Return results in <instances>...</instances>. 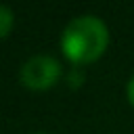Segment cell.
I'll list each match as a JSON object with an SVG mask.
<instances>
[{
  "label": "cell",
  "mask_w": 134,
  "mask_h": 134,
  "mask_svg": "<svg viewBox=\"0 0 134 134\" xmlns=\"http://www.w3.org/2000/svg\"><path fill=\"white\" fill-rule=\"evenodd\" d=\"M109 42L107 25L94 15H82L71 19L61 36V48L65 57L73 63L96 61Z\"/></svg>",
  "instance_id": "6da1fadb"
},
{
  "label": "cell",
  "mask_w": 134,
  "mask_h": 134,
  "mask_svg": "<svg viewBox=\"0 0 134 134\" xmlns=\"http://www.w3.org/2000/svg\"><path fill=\"white\" fill-rule=\"evenodd\" d=\"M61 77V63L48 54H36L21 67V82L31 90H46Z\"/></svg>",
  "instance_id": "7a4b0ae2"
},
{
  "label": "cell",
  "mask_w": 134,
  "mask_h": 134,
  "mask_svg": "<svg viewBox=\"0 0 134 134\" xmlns=\"http://www.w3.org/2000/svg\"><path fill=\"white\" fill-rule=\"evenodd\" d=\"M13 23H15V15L8 6L0 4V38H4L10 29H13Z\"/></svg>",
  "instance_id": "3957f363"
},
{
  "label": "cell",
  "mask_w": 134,
  "mask_h": 134,
  "mask_svg": "<svg viewBox=\"0 0 134 134\" xmlns=\"http://www.w3.org/2000/svg\"><path fill=\"white\" fill-rule=\"evenodd\" d=\"M128 100H130V105L134 107V75H132L130 82H128Z\"/></svg>",
  "instance_id": "277c9868"
},
{
  "label": "cell",
  "mask_w": 134,
  "mask_h": 134,
  "mask_svg": "<svg viewBox=\"0 0 134 134\" xmlns=\"http://www.w3.org/2000/svg\"><path fill=\"white\" fill-rule=\"evenodd\" d=\"M34 134H46V132H34Z\"/></svg>",
  "instance_id": "5b68a950"
}]
</instances>
